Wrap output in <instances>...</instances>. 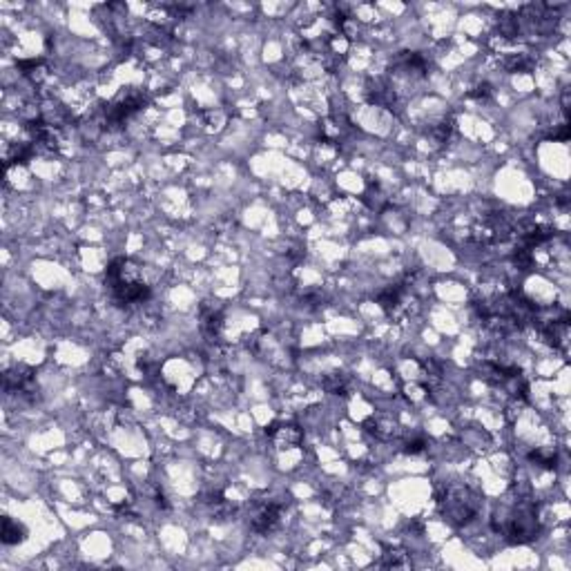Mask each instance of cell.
<instances>
[{
	"label": "cell",
	"mask_w": 571,
	"mask_h": 571,
	"mask_svg": "<svg viewBox=\"0 0 571 571\" xmlns=\"http://www.w3.org/2000/svg\"><path fill=\"white\" fill-rule=\"evenodd\" d=\"M493 532L505 538L509 545H527L540 534L538 505L529 498H515L509 505H502L493 515Z\"/></svg>",
	"instance_id": "obj_1"
},
{
	"label": "cell",
	"mask_w": 571,
	"mask_h": 571,
	"mask_svg": "<svg viewBox=\"0 0 571 571\" xmlns=\"http://www.w3.org/2000/svg\"><path fill=\"white\" fill-rule=\"evenodd\" d=\"M482 498L469 484H448L438 493V509L440 515L453 527H462L473 520L480 511Z\"/></svg>",
	"instance_id": "obj_2"
},
{
	"label": "cell",
	"mask_w": 571,
	"mask_h": 571,
	"mask_svg": "<svg viewBox=\"0 0 571 571\" xmlns=\"http://www.w3.org/2000/svg\"><path fill=\"white\" fill-rule=\"evenodd\" d=\"M283 505L275 500L259 502L250 515V529L254 534H273L281 522Z\"/></svg>",
	"instance_id": "obj_3"
},
{
	"label": "cell",
	"mask_w": 571,
	"mask_h": 571,
	"mask_svg": "<svg viewBox=\"0 0 571 571\" xmlns=\"http://www.w3.org/2000/svg\"><path fill=\"white\" fill-rule=\"evenodd\" d=\"M5 391L16 395H30L34 393V371L27 366H16L5 373Z\"/></svg>",
	"instance_id": "obj_4"
},
{
	"label": "cell",
	"mask_w": 571,
	"mask_h": 571,
	"mask_svg": "<svg viewBox=\"0 0 571 571\" xmlns=\"http://www.w3.org/2000/svg\"><path fill=\"white\" fill-rule=\"evenodd\" d=\"M266 433L277 442L279 448H293V446H299L302 442V431L295 424H286V422H275L266 429Z\"/></svg>",
	"instance_id": "obj_5"
},
{
	"label": "cell",
	"mask_w": 571,
	"mask_h": 571,
	"mask_svg": "<svg viewBox=\"0 0 571 571\" xmlns=\"http://www.w3.org/2000/svg\"><path fill=\"white\" fill-rule=\"evenodd\" d=\"M223 329V315L219 308H208L201 312V331L206 333L208 337H219Z\"/></svg>",
	"instance_id": "obj_6"
},
{
	"label": "cell",
	"mask_w": 571,
	"mask_h": 571,
	"mask_svg": "<svg viewBox=\"0 0 571 571\" xmlns=\"http://www.w3.org/2000/svg\"><path fill=\"white\" fill-rule=\"evenodd\" d=\"M402 295H404V288H402V286H388V288H384L382 293H379L377 302H379V306H382L386 312H393V310H398V308H400V304H402Z\"/></svg>",
	"instance_id": "obj_7"
},
{
	"label": "cell",
	"mask_w": 571,
	"mask_h": 571,
	"mask_svg": "<svg viewBox=\"0 0 571 571\" xmlns=\"http://www.w3.org/2000/svg\"><path fill=\"white\" fill-rule=\"evenodd\" d=\"M27 536L25 527L11 518H3V542L5 545H18Z\"/></svg>",
	"instance_id": "obj_8"
},
{
	"label": "cell",
	"mask_w": 571,
	"mask_h": 571,
	"mask_svg": "<svg viewBox=\"0 0 571 571\" xmlns=\"http://www.w3.org/2000/svg\"><path fill=\"white\" fill-rule=\"evenodd\" d=\"M402 551H386L384 553V567H409V563H406L404 558H402Z\"/></svg>",
	"instance_id": "obj_9"
},
{
	"label": "cell",
	"mask_w": 571,
	"mask_h": 571,
	"mask_svg": "<svg viewBox=\"0 0 571 571\" xmlns=\"http://www.w3.org/2000/svg\"><path fill=\"white\" fill-rule=\"evenodd\" d=\"M426 440H422V438H413V440H409L404 444V451L406 453H411V455H415V453H422V451H426Z\"/></svg>",
	"instance_id": "obj_10"
}]
</instances>
